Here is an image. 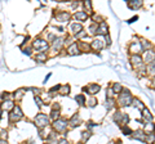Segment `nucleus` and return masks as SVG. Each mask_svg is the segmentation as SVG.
I'll return each instance as SVG.
<instances>
[{
    "label": "nucleus",
    "mask_w": 155,
    "mask_h": 144,
    "mask_svg": "<svg viewBox=\"0 0 155 144\" xmlns=\"http://www.w3.org/2000/svg\"><path fill=\"white\" fill-rule=\"evenodd\" d=\"M132 94H130V92L128 89H123L122 90V93L119 94V99H118V102L119 104L122 105V107H128V105L132 104Z\"/></svg>",
    "instance_id": "obj_1"
},
{
    "label": "nucleus",
    "mask_w": 155,
    "mask_h": 144,
    "mask_svg": "<svg viewBox=\"0 0 155 144\" xmlns=\"http://www.w3.org/2000/svg\"><path fill=\"white\" fill-rule=\"evenodd\" d=\"M34 124L35 126H38L39 129H44L49 125V116H47L44 113H39L34 118Z\"/></svg>",
    "instance_id": "obj_2"
},
{
    "label": "nucleus",
    "mask_w": 155,
    "mask_h": 144,
    "mask_svg": "<svg viewBox=\"0 0 155 144\" xmlns=\"http://www.w3.org/2000/svg\"><path fill=\"white\" fill-rule=\"evenodd\" d=\"M32 49H35L38 52H44V50L49 49V44H48L47 40L41 39V37H38V39H35L32 42Z\"/></svg>",
    "instance_id": "obj_3"
},
{
    "label": "nucleus",
    "mask_w": 155,
    "mask_h": 144,
    "mask_svg": "<svg viewBox=\"0 0 155 144\" xmlns=\"http://www.w3.org/2000/svg\"><path fill=\"white\" fill-rule=\"evenodd\" d=\"M67 126H69L67 121L64 118H58L53 122V130H54V133H65L67 130Z\"/></svg>",
    "instance_id": "obj_4"
},
{
    "label": "nucleus",
    "mask_w": 155,
    "mask_h": 144,
    "mask_svg": "<svg viewBox=\"0 0 155 144\" xmlns=\"http://www.w3.org/2000/svg\"><path fill=\"white\" fill-rule=\"evenodd\" d=\"M9 118H11L12 122H17L19 120L23 118V112L19 105H14V108L12 109V112L9 113Z\"/></svg>",
    "instance_id": "obj_5"
},
{
    "label": "nucleus",
    "mask_w": 155,
    "mask_h": 144,
    "mask_svg": "<svg viewBox=\"0 0 155 144\" xmlns=\"http://www.w3.org/2000/svg\"><path fill=\"white\" fill-rule=\"evenodd\" d=\"M114 121L116 124L122 125V126H124V125H127L129 122V116L127 113H123L120 111H116L115 114H114Z\"/></svg>",
    "instance_id": "obj_6"
},
{
    "label": "nucleus",
    "mask_w": 155,
    "mask_h": 144,
    "mask_svg": "<svg viewBox=\"0 0 155 144\" xmlns=\"http://www.w3.org/2000/svg\"><path fill=\"white\" fill-rule=\"evenodd\" d=\"M100 89H101V86L98 84H89V85H87L83 90L85 93H88L89 95H96L100 92Z\"/></svg>",
    "instance_id": "obj_7"
},
{
    "label": "nucleus",
    "mask_w": 155,
    "mask_h": 144,
    "mask_svg": "<svg viewBox=\"0 0 155 144\" xmlns=\"http://www.w3.org/2000/svg\"><path fill=\"white\" fill-rule=\"evenodd\" d=\"M96 33H98V35H102V36H107V33H109V26H107V23L106 22H100L98 25H97V32Z\"/></svg>",
    "instance_id": "obj_8"
},
{
    "label": "nucleus",
    "mask_w": 155,
    "mask_h": 144,
    "mask_svg": "<svg viewBox=\"0 0 155 144\" xmlns=\"http://www.w3.org/2000/svg\"><path fill=\"white\" fill-rule=\"evenodd\" d=\"M129 52L132 53V54H140L141 52H143L141 42H140V41H134V42H132V44L129 45Z\"/></svg>",
    "instance_id": "obj_9"
},
{
    "label": "nucleus",
    "mask_w": 155,
    "mask_h": 144,
    "mask_svg": "<svg viewBox=\"0 0 155 144\" xmlns=\"http://www.w3.org/2000/svg\"><path fill=\"white\" fill-rule=\"evenodd\" d=\"M130 138L134 139V140H140V142H143L145 143V138H146V133L143 130H136V131H132V135Z\"/></svg>",
    "instance_id": "obj_10"
},
{
    "label": "nucleus",
    "mask_w": 155,
    "mask_h": 144,
    "mask_svg": "<svg viewBox=\"0 0 155 144\" xmlns=\"http://www.w3.org/2000/svg\"><path fill=\"white\" fill-rule=\"evenodd\" d=\"M60 111H61V107L58 103H53V107H52V111H51V118L52 120H58V117H60Z\"/></svg>",
    "instance_id": "obj_11"
},
{
    "label": "nucleus",
    "mask_w": 155,
    "mask_h": 144,
    "mask_svg": "<svg viewBox=\"0 0 155 144\" xmlns=\"http://www.w3.org/2000/svg\"><path fill=\"white\" fill-rule=\"evenodd\" d=\"M91 48L93 50L96 52H98V50H102L104 48H105V44H104V40L102 39H96L92 41V44H91Z\"/></svg>",
    "instance_id": "obj_12"
},
{
    "label": "nucleus",
    "mask_w": 155,
    "mask_h": 144,
    "mask_svg": "<svg viewBox=\"0 0 155 144\" xmlns=\"http://www.w3.org/2000/svg\"><path fill=\"white\" fill-rule=\"evenodd\" d=\"M143 61H145V63H147V64L153 63L155 61V52L154 50H146L143 54Z\"/></svg>",
    "instance_id": "obj_13"
},
{
    "label": "nucleus",
    "mask_w": 155,
    "mask_h": 144,
    "mask_svg": "<svg viewBox=\"0 0 155 144\" xmlns=\"http://www.w3.org/2000/svg\"><path fill=\"white\" fill-rule=\"evenodd\" d=\"M81 122V118H80V114L79 113H75V114H72V117L70 118V121H69V125L71 127H76V126H79Z\"/></svg>",
    "instance_id": "obj_14"
},
{
    "label": "nucleus",
    "mask_w": 155,
    "mask_h": 144,
    "mask_svg": "<svg viewBox=\"0 0 155 144\" xmlns=\"http://www.w3.org/2000/svg\"><path fill=\"white\" fill-rule=\"evenodd\" d=\"M67 53H69L70 55H76L79 54L80 50H79V45H78V42H71L67 48Z\"/></svg>",
    "instance_id": "obj_15"
},
{
    "label": "nucleus",
    "mask_w": 155,
    "mask_h": 144,
    "mask_svg": "<svg viewBox=\"0 0 155 144\" xmlns=\"http://www.w3.org/2000/svg\"><path fill=\"white\" fill-rule=\"evenodd\" d=\"M130 63H132L134 67L142 66V57L140 54H132L130 55Z\"/></svg>",
    "instance_id": "obj_16"
},
{
    "label": "nucleus",
    "mask_w": 155,
    "mask_h": 144,
    "mask_svg": "<svg viewBox=\"0 0 155 144\" xmlns=\"http://www.w3.org/2000/svg\"><path fill=\"white\" fill-rule=\"evenodd\" d=\"M56 18H57V21H60V22H67L70 20V13L69 12H58L56 14Z\"/></svg>",
    "instance_id": "obj_17"
},
{
    "label": "nucleus",
    "mask_w": 155,
    "mask_h": 144,
    "mask_svg": "<svg viewBox=\"0 0 155 144\" xmlns=\"http://www.w3.org/2000/svg\"><path fill=\"white\" fill-rule=\"evenodd\" d=\"M64 39H62V37H57V39H54L53 40V42H52V49L53 50H60L61 49V46L64 45Z\"/></svg>",
    "instance_id": "obj_18"
},
{
    "label": "nucleus",
    "mask_w": 155,
    "mask_h": 144,
    "mask_svg": "<svg viewBox=\"0 0 155 144\" xmlns=\"http://www.w3.org/2000/svg\"><path fill=\"white\" fill-rule=\"evenodd\" d=\"M13 108H14V103H13V100H11V99H5L2 103V109H3V111L7 112V111H9V109L12 111Z\"/></svg>",
    "instance_id": "obj_19"
},
{
    "label": "nucleus",
    "mask_w": 155,
    "mask_h": 144,
    "mask_svg": "<svg viewBox=\"0 0 155 144\" xmlns=\"http://www.w3.org/2000/svg\"><path fill=\"white\" fill-rule=\"evenodd\" d=\"M75 18L78 20V22H84L88 20V13L84 12V11H79L75 13Z\"/></svg>",
    "instance_id": "obj_20"
},
{
    "label": "nucleus",
    "mask_w": 155,
    "mask_h": 144,
    "mask_svg": "<svg viewBox=\"0 0 155 144\" xmlns=\"http://www.w3.org/2000/svg\"><path fill=\"white\" fill-rule=\"evenodd\" d=\"M153 120V114H151V112L149 111L147 108H143L142 109V121H145V122H150Z\"/></svg>",
    "instance_id": "obj_21"
},
{
    "label": "nucleus",
    "mask_w": 155,
    "mask_h": 144,
    "mask_svg": "<svg viewBox=\"0 0 155 144\" xmlns=\"http://www.w3.org/2000/svg\"><path fill=\"white\" fill-rule=\"evenodd\" d=\"M127 5H128L130 9L136 11V9H140V8L142 7V2H140V0H132V2H128V3H127Z\"/></svg>",
    "instance_id": "obj_22"
},
{
    "label": "nucleus",
    "mask_w": 155,
    "mask_h": 144,
    "mask_svg": "<svg viewBox=\"0 0 155 144\" xmlns=\"http://www.w3.org/2000/svg\"><path fill=\"white\" fill-rule=\"evenodd\" d=\"M47 59H48V55L45 54V53H38V54L35 55L36 63H44V62H47Z\"/></svg>",
    "instance_id": "obj_23"
},
{
    "label": "nucleus",
    "mask_w": 155,
    "mask_h": 144,
    "mask_svg": "<svg viewBox=\"0 0 155 144\" xmlns=\"http://www.w3.org/2000/svg\"><path fill=\"white\" fill-rule=\"evenodd\" d=\"M71 31L74 33H79L80 31H83V26H81V23H78V22H74L71 23Z\"/></svg>",
    "instance_id": "obj_24"
},
{
    "label": "nucleus",
    "mask_w": 155,
    "mask_h": 144,
    "mask_svg": "<svg viewBox=\"0 0 155 144\" xmlns=\"http://www.w3.org/2000/svg\"><path fill=\"white\" fill-rule=\"evenodd\" d=\"M143 131L146 133V134H154V131H155V125L153 122H147L146 125H145Z\"/></svg>",
    "instance_id": "obj_25"
},
{
    "label": "nucleus",
    "mask_w": 155,
    "mask_h": 144,
    "mask_svg": "<svg viewBox=\"0 0 155 144\" xmlns=\"http://www.w3.org/2000/svg\"><path fill=\"white\" fill-rule=\"evenodd\" d=\"M60 94L61 95H69V93H70V85L69 84H65V85H61L60 86Z\"/></svg>",
    "instance_id": "obj_26"
},
{
    "label": "nucleus",
    "mask_w": 155,
    "mask_h": 144,
    "mask_svg": "<svg viewBox=\"0 0 155 144\" xmlns=\"http://www.w3.org/2000/svg\"><path fill=\"white\" fill-rule=\"evenodd\" d=\"M132 105H133L134 108H137V109H141V111L145 108V107H143V104H142V102H141L140 99H137V98H133V100H132Z\"/></svg>",
    "instance_id": "obj_27"
},
{
    "label": "nucleus",
    "mask_w": 155,
    "mask_h": 144,
    "mask_svg": "<svg viewBox=\"0 0 155 144\" xmlns=\"http://www.w3.org/2000/svg\"><path fill=\"white\" fill-rule=\"evenodd\" d=\"M123 89H124V88H123V86L120 85L119 83H115V84L113 85V89H111V90H113V93H115V94H120Z\"/></svg>",
    "instance_id": "obj_28"
},
{
    "label": "nucleus",
    "mask_w": 155,
    "mask_h": 144,
    "mask_svg": "<svg viewBox=\"0 0 155 144\" xmlns=\"http://www.w3.org/2000/svg\"><path fill=\"white\" fill-rule=\"evenodd\" d=\"M75 100H76V103L79 104V105H84L85 102H87V100H85V97H84L83 94H78L76 97H75Z\"/></svg>",
    "instance_id": "obj_29"
},
{
    "label": "nucleus",
    "mask_w": 155,
    "mask_h": 144,
    "mask_svg": "<svg viewBox=\"0 0 155 144\" xmlns=\"http://www.w3.org/2000/svg\"><path fill=\"white\" fill-rule=\"evenodd\" d=\"M89 138H91V131H89V130L81 133V144H84V143L88 142Z\"/></svg>",
    "instance_id": "obj_30"
},
{
    "label": "nucleus",
    "mask_w": 155,
    "mask_h": 144,
    "mask_svg": "<svg viewBox=\"0 0 155 144\" xmlns=\"http://www.w3.org/2000/svg\"><path fill=\"white\" fill-rule=\"evenodd\" d=\"M145 143H146V144H155V135H154V134H146Z\"/></svg>",
    "instance_id": "obj_31"
},
{
    "label": "nucleus",
    "mask_w": 155,
    "mask_h": 144,
    "mask_svg": "<svg viewBox=\"0 0 155 144\" xmlns=\"http://www.w3.org/2000/svg\"><path fill=\"white\" fill-rule=\"evenodd\" d=\"M146 74H147V75H155V62H153V63L147 64Z\"/></svg>",
    "instance_id": "obj_32"
},
{
    "label": "nucleus",
    "mask_w": 155,
    "mask_h": 144,
    "mask_svg": "<svg viewBox=\"0 0 155 144\" xmlns=\"http://www.w3.org/2000/svg\"><path fill=\"white\" fill-rule=\"evenodd\" d=\"M23 93H25V89H19V90H17V92H14V94H13V97H14V99H21L22 97H23Z\"/></svg>",
    "instance_id": "obj_33"
},
{
    "label": "nucleus",
    "mask_w": 155,
    "mask_h": 144,
    "mask_svg": "<svg viewBox=\"0 0 155 144\" xmlns=\"http://www.w3.org/2000/svg\"><path fill=\"white\" fill-rule=\"evenodd\" d=\"M114 105H115V102H114V99L113 98H107V100H106V108L109 109H113L114 108Z\"/></svg>",
    "instance_id": "obj_34"
},
{
    "label": "nucleus",
    "mask_w": 155,
    "mask_h": 144,
    "mask_svg": "<svg viewBox=\"0 0 155 144\" xmlns=\"http://www.w3.org/2000/svg\"><path fill=\"white\" fill-rule=\"evenodd\" d=\"M122 133L124 134V135H132V130L128 127V125H124V126H122Z\"/></svg>",
    "instance_id": "obj_35"
},
{
    "label": "nucleus",
    "mask_w": 155,
    "mask_h": 144,
    "mask_svg": "<svg viewBox=\"0 0 155 144\" xmlns=\"http://www.w3.org/2000/svg\"><path fill=\"white\" fill-rule=\"evenodd\" d=\"M34 100H35V103L38 104V107H43V104H44V102L40 99L39 95H35V97H34Z\"/></svg>",
    "instance_id": "obj_36"
},
{
    "label": "nucleus",
    "mask_w": 155,
    "mask_h": 144,
    "mask_svg": "<svg viewBox=\"0 0 155 144\" xmlns=\"http://www.w3.org/2000/svg\"><path fill=\"white\" fill-rule=\"evenodd\" d=\"M22 52L25 53V54H27V55H31V53H32V45L31 46H27L26 49H22Z\"/></svg>",
    "instance_id": "obj_37"
},
{
    "label": "nucleus",
    "mask_w": 155,
    "mask_h": 144,
    "mask_svg": "<svg viewBox=\"0 0 155 144\" xmlns=\"http://www.w3.org/2000/svg\"><path fill=\"white\" fill-rule=\"evenodd\" d=\"M96 104H97L96 98H92V99H89V100H88V105H89V107L93 108V107H96Z\"/></svg>",
    "instance_id": "obj_38"
},
{
    "label": "nucleus",
    "mask_w": 155,
    "mask_h": 144,
    "mask_svg": "<svg viewBox=\"0 0 155 144\" xmlns=\"http://www.w3.org/2000/svg\"><path fill=\"white\" fill-rule=\"evenodd\" d=\"M141 45H142V49L145 50V49H146V48H149V46H150V42H149V41H146V40H142Z\"/></svg>",
    "instance_id": "obj_39"
},
{
    "label": "nucleus",
    "mask_w": 155,
    "mask_h": 144,
    "mask_svg": "<svg viewBox=\"0 0 155 144\" xmlns=\"http://www.w3.org/2000/svg\"><path fill=\"white\" fill-rule=\"evenodd\" d=\"M84 7L87 9H89V12H92V3L91 2H84Z\"/></svg>",
    "instance_id": "obj_40"
},
{
    "label": "nucleus",
    "mask_w": 155,
    "mask_h": 144,
    "mask_svg": "<svg viewBox=\"0 0 155 144\" xmlns=\"http://www.w3.org/2000/svg\"><path fill=\"white\" fill-rule=\"evenodd\" d=\"M87 35V32L83 30V31H80L79 33H76V37H78V39H80V37H84Z\"/></svg>",
    "instance_id": "obj_41"
},
{
    "label": "nucleus",
    "mask_w": 155,
    "mask_h": 144,
    "mask_svg": "<svg viewBox=\"0 0 155 144\" xmlns=\"http://www.w3.org/2000/svg\"><path fill=\"white\" fill-rule=\"evenodd\" d=\"M57 144H70V143L67 142V139H65V138H64V139H60V140L57 142Z\"/></svg>",
    "instance_id": "obj_42"
},
{
    "label": "nucleus",
    "mask_w": 155,
    "mask_h": 144,
    "mask_svg": "<svg viewBox=\"0 0 155 144\" xmlns=\"http://www.w3.org/2000/svg\"><path fill=\"white\" fill-rule=\"evenodd\" d=\"M106 41H107V42H106V45H110L111 44V39H110L109 36H106Z\"/></svg>",
    "instance_id": "obj_43"
},
{
    "label": "nucleus",
    "mask_w": 155,
    "mask_h": 144,
    "mask_svg": "<svg viewBox=\"0 0 155 144\" xmlns=\"http://www.w3.org/2000/svg\"><path fill=\"white\" fill-rule=\"evenodd\" d=\"M136 20H137V16H134V17H133V18H130V20H129V21H128V22H129V23H133V22H134V21H136Z\"/></svg>",
    "instance_id": "obj_44"
},
{
    "label": "nucleus",
    "mask_w": 155,
    "mask_h": 144,
    "mask_svg": "<svg viewBox=\"0 0 155 144\" xmlns=\"http://www.w3.org/2000/svg\"><path fill=\"white\" fill-rule=\"evenodd\" d=\"M0 144H8L7 140H3V139H0Z\"/></svg>",
    "instance_id": "obj_45"
},
{
    "label": "nucleus",
    "mask_w": 155,
    "mask_h": 144,
    "mask_svg": "<svg viewBox=\"0 0 155 144\" xmlns=\"http://www.w3.org/2000/svg\"><path fill=\"white\" fill-rule=\"evenodd\" d=\"M107 144H116L115 142H110V143H107Z\"/></svg>",
    "instance_id": "obj_46"
},
{
    "label": "nucleus",
    "mask_w": 155,
    "mask_h": 144,
    "mask_svg": "<svg viewBox=\"0 0 155 144\" xmlns=\"http://www.w3.org/2000/svg\"><path fill=\"white\" fill-rule=\"evenodd\" d=\"M153 84H154V86H155V77H154V80H153Z\"/></svg>",
    "instance_id": "obj_47"
},
{
    "label": "nucleus",
    "mask_w": 155,
    "mask_h": 144,
    "mask_svg": "<svg viewBox=\"0 0 155 144\" xmlns=\"http://www.w3.org/2000/svg\"><path fill=\"white\" fill-rule=\"evenodd\" d=\"M76 144H81V143H76Z\"/></svg>",
    "instance_id": "obj_48"
}]
</instances>
